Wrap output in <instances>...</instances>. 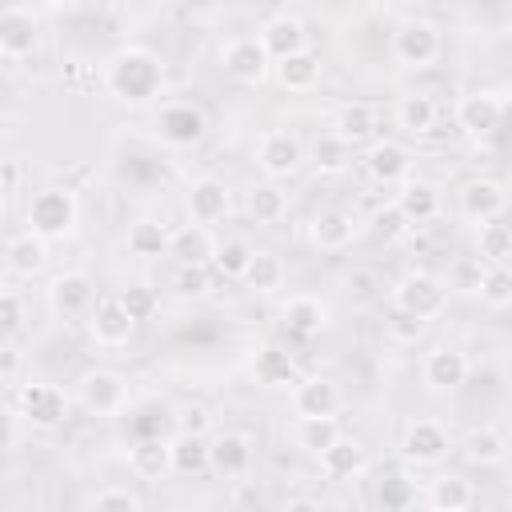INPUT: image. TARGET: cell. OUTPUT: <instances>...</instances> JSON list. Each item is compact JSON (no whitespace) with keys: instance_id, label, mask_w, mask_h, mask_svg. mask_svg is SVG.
<instances>
[{"instance_id":"56","label":"cell","mask_w":512,"mask_h":512,"mask_svg":"<svg viewBox=\"0 0 512 512\" xmlns=\"http://www.w3.org/2000/svg\"><path fill=\"white\" fill-rule=\"evenodd\" d=\"M508 448H512V436H508Z\"/></svg>"},{"instance_id":"44","label":"cell","mask_w":512,"mask_h":512,"mask_svg":"<svg viewBox=\"0 0 512 512\" xmlns=\"http://www.w3.org/2000/svg\"><path fill=\"white\" fill-rule=\"evenodd\" d=\"M476 292L488 308H512V268L508 264H488Z\"/></svg>"},{"instance_id":"6","label":"cell","mask_w":512,"mask_h":512,"mask_svg":"<svg viewBox=\"0 0 512 512\" xmlns=\"http://www.w3.org/2000/svg\"><path fill=\"white\" fill-rule=\"evenodd\" d=\"M208 132V116L200 104H188V100H176V104H164L160 116H156V136L168 144V148H192L200 144Z\"/></svg>"},{"instance_id":"16","label":"cell","mask_w":512,"mask_h":512,"mask_svg":"<svg viewBox=\"0 0 512 512\" xmlns=\"http://www.w3.org/2000/svg\"><path fill=\"white\" fill-rule=\"evenodd\" d=\"M400 452H404V460H412V464H436V460L448 456V428L436 424V420H412V424L404 428Z\"/></svg>"},{"instance_id":"41","label":"cell","mask_w":512,"mask_h":512,"mask_svg":"<svg viewBox=\"0 0 512 512\" xmlns=\"http://www.w3.org/2000/svg\"><path fill=\"white\" fill-rule=\"evenodd\" d=\"M376 504L384 512H404L416 504V484L404 476V472H384L376 480Z\"/></svg>"},{"instance_id":"25","label":"cell","mask_w":512,"mask_h":512,"mask_svg":"<svg viewBox=\"0 0 512 512\" xmlns=\"http://www.w3.org/2000/svg\"><path fill=\"white\" fill-rule=\"evenodd\" d=\"M260 44L268 48V56H272V64H276V60H284V56L308 48V32H304V24H300L296 16L284 12V16H272V20L260 28Z\"/></svg>"},{"instance_id":"37","label":"cell","mask_w":512,"mask_h":512,"mask_svg":"<svg viewBox=\"0 0 512 512\" xmlns=\"http://www.w3.org/2000/svg\"><path fill=\"white\" fill-rule=\"evenodd\" d=\"M464 456H468L472 464H480V468H492V464H500V460L508 456V440H504L496 428L480 424V428H472V432L464 436Z\"/></svg>"},{"instance_id":"17","label":"cell","mask_w":512,"mask_h":512,"mask_svg":"<svg viewBox=\"0 0 512 512\" xmlns=\"http://www.w3.org/2000/svg\"><path fill=\"white\" fill-rule=\"evenodd\" d=\"M228 208H232V192H228L224 180L200 176V180L188 184V220H196V224H216V220L228 216Z\"/></svg>"},{"instance_id":"34","label":"cell","mask_w":512,"mask_h":512,"mask_svg":"<svg viewBox=\"0 0 512 512\" xmlns=\"http://www.w3.org/2000/svg\"><path fill=\"white\" fill-rule=\"evenodd\" d=\"M244 204H248V216H252L256 224H276V220L288 212V196H284V188H280L276 180L252 184Z\"/></svg>"},{"instance_id":"26","label":"cell","mask_w":512,"mask_h":512,"mask_svg":"<svg viewBox=\"0 0 512 512\" xmlns=\"http://www.w3.org/2000/svg\"><path fill=\"white\" fill-rule=\"evenodd\" d=\"M172 472L176 476H200V472H212V456H208V440L200 432H176L172 440Z\"/></svg>"},{"instance_id":"45","label":"cell","mask_w":512,"mask_h":512,"mask_svg":"<svg viewBox=\"0 0 512 512\" xmlns=\"http://www.w3.org/2000/svg\"><path fill=\"white\" fill-rule=\"evenodd\" d=\"M84 504L96 508V512H140L144 508V496L132 492L128 484H108V488H96Z\"/></svg>"},{"instance_id":"10","label":"cell","mask_w":512,"mask_h":512,"mask_svg":"<svg viewBox=\"0 0 512 512\" xmlns=\"http://www.w3.org/2000/svg\"><path fill=\"white\" fill-rule=\"evenodd\" d=\"M468 372H472V364H468V356L456 344H436L424 356V364H420V380L432 392H456V388H464Z\"/></svg>"},{"instance_id":"4","label":"cell","mask_w":512,"mask_h":512,"mask_svg":"<svg viewBox=\"0 0 512 512\" xmlns=\"http://www.w3.org/2000/svg\"><path fill=\"white\" fill-rule=\"evenodd\" d=\"M444 40H440V28L424 16H408L396 24L392 32V56L404 64V68H428L436 56H440Z\"/></svg>"},{"instance_id":"18","label":"cell","mask_w":512,"mask_h":512,"mask_svg":"<svg viewBox=\"0 0 512 512\" xmlns=\"http://www.w3.org/2000/svg\"><path fill=\"white\" fill-rule=\"evenodd\" d=\"M216 248H220V244H216V236L208 232V224H196V220L172 228V236H168V256H172L176 264H212Z\"/></svg>"},{"instance_id":"46","label":"cell","mask_w":512,"mask_h":512,"mask_svg":"<svg viewBox=\"0 0 512 512\" xmlns=\"http://www.w3.org/2000/svg\"><path fill=\"white\" fill-rule=\"evenodd\" d=\"M208 288H212L208 264H176V276H172V292L176 296L200 300V296H208Z\"/></svg>"},{"instance_id":"9","label":"cell","mask_w":512,"mask_h":512,"mask_svg":"<svg viewBox=\"0 0 512 512\" xmlns=\"http://www.w3.org/2000/svg\"><path fill=\"white\" fill-rule=\"evenodd\" d=\"M256 164H260L264 176L280 180V176H292V172L304 164V148H300V140H296L292 132L268 128V132H260V140H256Z\"/></svg>"},{"instance_id":"43","label":"cell","mask_w":512,"mask_h":512,"mask_svg":"<svg viewBox=\"0 0 512 512\" xmlns=\"http://www.w3.org/2000/svg\"><path fill=\"white\" fill-rule=\"evenodd\" d=\"M252 256H256V248H252L248 240H224V244L216 248V256H212V268H216L224 280H244Z\"/></svg>"},{"instance_id":"49","label":"cell","mask_w":512,"mask_h":512,"mask_svg":"<svg viewBox=\"0 0 512 512\" xmlns=\"http://www.w3.org/2000/svg\"><path fill=\"white\" fill-rule=\"evenodd\" d=\"M408 216L396 208V200L392 204H384V208H376V216H372V232L384 240V244H396V240H404L408 236Z\"/></svg>"},{"instance_id":"35","label":"cell","mask_w":512,"mask_h":512,"mask_svg":"<svg viewBox=\"0 0 512 512\" xmlns=\"http://www.w3.org/2000/svg\"><path fill=\"white\" fill-rule=\"evenodd\" d=\"M340 436H344V428H340L336 416H300V424H296V444L304 452H312V456L332 448Z\"/></svg>"},{"instance_id":"48","label":"cell","mask_w":512,"mask_h":512,"mask_svg":"<svg viewBox=\"0 0 512 512\" xmlns=\"http://www.w3.org/2000/svg\"><path fill=\"white\" fill-rule=\"evenodd\" d=\"M116 296H120V304L128 308V316H132L136 324H140V320H152L156 308H160V296H156V288H148V284H128V288H120Z\"/></svg>"},{"instance_id":"47","label":"cell","mask_w":512,"mask_h":512,"mask_svg":"<svg viewBox=\"0 0 512 512\" xmlns=\"http://www.w3.org/2000/svg\"><path fill=\"white\" fill-rule=\"evenodd\" d=\"M172 420V408L168 404H140L132 416H128V432L140 440V436H160L164 432V424Z\"/></svg>"},{"instance_id":"51","label":"cell","mask_w":512,"mask_h":512,"mask_svg":"<svg viewBox=\"0 0 512 512\" xmlns=\"http://www.w3.org/2000/svg\"><path fill=\"white\" fill-rule=\"evenodd\" d=\"M20 324H24V308H20L16 292H4L0 296V328H4V336H16Z\"/></svg>"},{"instance_id":"27","label":"cell","mask_w":512,"mask_h":512,"mask_svg":"<svg viewBox=\"0 0 512 512\" xmlns=\"http://www.w3.org/2000/svg\"><path fill=\"white\" fill-rule=\"evenodd\" d=\"M128 464L136 476L144 480H160L164 472H172V444L164 436H140L128 452Z\"/></svg>"},{"instance_id":"23","label":"cell","mask_w":512,"mask_h":512,"mask_svg":"<svg viewBox=\"0 0 512 512\" xmlns=\"http://www.w3.org/2000/svg\"><path fill=\"white\" fill-rule=\"evenodd\" d=\"M408 148L396 144V140H372L368 152H364V168L376 184H400L408 176Z\"/></svg>"},{"instance_id":"38","label":"cell","mask_w":512,"mask_h":512,"mask_svg":"<svg viewBox=\"0 0 512 512\" xmlns=\"http://www.w3.org/2000/svg\"><path fill=\"white\" fill-rule=\"evenodd\" d=\"M476 256L488 264H504L512 256V224H504V220L476 224Z\"/></svg>"},{"instance_id":"21","label":"cell","mask_w":512,"mask_h":512,"mask_svg":"<svg viewBox=\"0 0 512 512\" xmlns=\"http://www.w3.org/2000/svg\"><path fill=\"white\" fill-rule=\"evenodd\" d=\"M48 296H52V308H56L60 316H80V312H92V304H96V284H92L88 272H64V276L52 280Z\"/></svg>"},{"instance_id":"28","label":"cell","mask_w":512,"mask_h":512,"mask_svg":"<svg viewBox=\"0 0 512 512\" xmlns=\"http://www.w3.org/2000/svg\"><path fill=\"white\" fill-rule=\"evenodd\" d=\"M272 72H276L280 88H288V92H308V88L320 80V56H316V52H308V48H300V52H292V56L276 60V64H272Z\"/></svg>"},{"instance_id":"8","label":"cell","mask_w":512,"mask_h":512,"mask_svg":"<svg viewBox=\"0 0 512 512\" xmlns=\"http://www.w3.org/2000/svg\"><path fill=\"white\" fill-rule=\"evenodd\" d=\"M136 332V320L128 316V308L120 304V296H100L88 312V336L100 348H124Z\"/></svg>"},{"instance_id":"54","label":"cell","mask_w":512,"mask_h":512,"mask_svg":"<svg viewBox=\"0 0 512 512\" xmlns=\"http://www.w3.org/2000/svg\"><path fill=\"white\" fill-rule=\"evenodd\" d=\"M16 180H20L16 160H4V192H16Z\"/></svg>"},{"instance_id":"11","label":"cell","mask_w":512,"mask_h":512,"mask_svg":"<svg viewBox=\"0 0 512 512\" xmlns=\"http://www.w3.org/2000/svg\"><path fill=\"white\" fill-rule=\"evenodd\" d=\"M220 60H224V72L232 80H240V84H260L268 76V68H272V56L260 44V36H236V40H228L224 52H220Z\"/></svg>"},{"instance_id":"20","label":"cell","mask_w":512,"mask_h":512,"mask_svg":"<svg viewBox=\"0 0 512 512\" xmlns=\"http://www.w3.org/2000/svg\"><path fill=\"white\" fill-rule=\"evenodd\" d=\"M308 240H312V248H320V252H344V248L356 240V220H352L344 208H324V212L312 216Z\"/></svg>"},{"instance_id":"24","label":"cell","mask_w":512,"mask_h":512,"mask_svg":"<svg viewBox=\"0 0 512 512\" xmlns=\"http://www.w3.org/2000/svg\"><path fill=\"white\" fill-rule=\"evenodd\" d=\"M36 48V20L28 8H8L0 16V52L8 60H24Z\"/></svg>"},{"instance_id":"42","label":"cell","mask_w":512,"mask_h":512,"mask_svg":"<svg viewBox=\"0 0 512 512\" xmlns=\"http://www.w3.org/2000/svg\"><path fill=\"white\" fill-rule=\"evenodd\" d=\"M348 140L344 136H336V132H324V136H316V144H312V164H316V172H324V176H336V172H344L348 168Z\"/></svg>"},{"instance_id":"13","label":"cell","mask_w":512,"mask_h":512,"mask_svg":"<svg viewBox=\"0 0 512 512\" xmlns=\"http://www.w3.org/2000/svg\"><path fill=\"white\" fill-rule=\"evenodd\" d=\"M208 456H212V472L216 476H224V480H240V476H248V468H252V436H244V432H216L212 440H208Z\"/></svg>"},{"instance_id":"55","label":"cell","mask_w":512,"mask_h":512,"mask_svg":"<svg viewBox=\"0 0 512 512\" xmlns=\"http://www.w3.org/2000/svg\"><path fill=\"white\" fill-rule=\"evenodd\" d=\"M24 4H32V8H44V4H56V0H24Z\"/></svg>"},{"instance_id":"2","label":"cell","mask_w":512,"mask_h":512,"mask_svg":"<svg viewBox=\"0 0 512 512\" xmlns=\"http://www.w3.org/2000/svg\"><path fill=\"white\" fill-rule=\"evenodd\" d=\"M28 228L44 240H64L76 232V220H80V204L72 196V188H40L32 192L28 200V212H24Z\"/></svg>"},{"instance_id":"19","label":"cell","mask_w":512,"mask_h":512,"mask_svg":"<svg viewBox=\"0 0 512 512\" xmlns=\"http://www.w3.org/2000/svg\"><path fill=\"white\" fill-rule=\"evenodd\" d=\"M340 404H344L340 384H336V380H328V376H308V380H300V384H296V392H292L296 420H300V416H336V412H340Z\"/></svg>"},{"instance_id":"32","label":"cell","mask_w":512,"mask_h":512,"mask_svg":"<svg viewBox=\"0 0 512 512\" xmlns=\"http://www.w3.org/2000/svg\"><path fill=\"white\" fill-rule=\"evenodd\" d=\"M432 124H436V100H432L428 92H408V96H400V104H396V128H400V132L424 136V132H432Z\"/></svg>"},{"instance_id":"50","label":"cell","mask_w":512,"mask_h":512,"mask_svg":"<svg viewBox=\"0 0 512 512\" xmlns=\"http://www.w3.org/2000/svg\"><path fill=\"white\" fill-rule=\"evenodd\" d=\"M424 328H428V320H420V316H412V312H404V308L392 304V312H388V336H392V340L416 344V340L424 336Z\"/></svg>"},{"instance_id":"3","label":"cell","mask_w":512,"mask_h":512,"mask_svg":"<svg viewBox=\"0 0 512 512\" xmlns=\"http://www.w3.org/2000/svg\"><path fill=\"white\" fill-rule=\"evenodd\" d=\"M392 304L404 308V312H412V316H420V320H436L448 308V288H444L440 276H432L424 268H412V272H404L396 280Z\"/></svg>"},{"instance_id":"39","label":"cell","mask_w":512,"mask_h":512,"mask_svg":"<svg viewBox=\"0 0 512 512\" xmlns=\"http://www.w3.org/2000/svg\"><path fill=\"white\" fill-rule=\"evenodd\" d=\"M376 132V112L364 104V100H352L336 112V136H344L348 144H360Z\"/></svg>"},{"instance_id":"12","label":"cell","mask_w":512,"mask_h":512,"mask_svg":"<svg viewBox=\"0 0 512 512\" xmlns=\"http://www.w3.org/2000/svg\"><path fill=\"white\" fill-rule=\"evenodd\" d=\"M504 124V104L492 92H472L456 100V128L468 132L472 140H488L496 136Z\"/></svg>"},{"instance_id":"40","label":"cell","mask_w":512,"mask_h":512,"mask_svg":"<svg viewBox=\"0 0 512 512\" xmlns=\"http://www.w3.org/2000/svg\"><path fill=\"white\" fill-rule=\"evenodd\" d=\"M168 228L160 224V220H136L132 228H128V252L132 256H168Z\"/></svg>"},{"instance_id":"36","label":"cell","mask_w":512,"mask_h":512,"mask_svg":"<svg viewBox=\"0 0 512 512\" xmlns=\"http://www.w3.org/2000/svg\"><path fill=\"white\" fill-rule=\"evenodd\" d=\"M244 284H248L252 292H260V296H272V292H280V288H284V260H280L276 252L260 248V252L252 256L248 272H244Z\"/></svg>"},{"instance_id":"7","label":"cell","mask_w":512,"mask_h":512,"mask_svg":"<svg viewBox=\"0 0 512 512\" xmlns=\"http://www.w3.org/2000/svg\"><path fill=\"white\" fill-rule=\"evenodd\" d=\"M16 412H20V420L32 424V428H56V424L68 416V396H64V388H56V384L32 380V384H24V388L16 392Z\"/></svg>"},{"instance_id":"5","label":"cell","mask_w":512,"mask_h":512,"mask_svg":"<svg viewBox=\"0 0 512 512\" xmlns=\"http://www.w3.org/2000/svg\"><path fill=\"white\" fill-rule=\"evenodd\" d=\"M76 400H80V408L92 412V416H116V412H124V404H128V384H124V376L112 372V368H88V372L76 380Z\"/></svg>"},{"instance_id":"33","label":"cell","mask_w":512,"mask_h":512,"mask_svg":"<svg viewBox=\"0 0 512 512\" xmlns=\"http://www.w3.org/2000/svg\"><path fill=\"white\" fill-rule=\"evenodd\" d=\"M320 472L328 476V480H344V476H356L360 468H364V448L352 440V436H340L332 448H324L320 456Z\"/></svg>"},{"instance_id":"22","label":"cell","mask_w":512,"mask_h":512,"mask_svg":"<svg viewBox=\"0 0 512 512\" xmlns=\"http://www.w3.org/2000/svg\"><path fill=\"white\" fill-rule=\"evenodd\" d=\"M280 316H284V328L292 336H300V340H308V336H316V332L328 328V304L320 296H308V292L288 296L284 308H280Z\"/></svg>"},{"instance_id":"53","label":"cell","mask_w":512,"mask_h":512,"mask_svg":"<svg viewBox=\"0 0 512 512\" xmlns=\"http://www.w3.org/2000/svg\"><path fill=\"white\" fill-rule=\"evenodd\" d=\"M16 348H4V368H0V376H4V384H12V376H16Z\"/></svg>"},{"instance_id":"30","label":"cell","mask_w":512,"mask_h":512,"mask_svg":"<svg viewBox=\"0 0 512 512\" xmlns=\"http://www.w3.org/2000/svg\"><path fill=\"white\" fill-rule=\"evenodd\" d=\"M252 376H256V384H264V388H288V384H296V364H292V356H288L284 348L268 344V348L256 352Z\"/></svg>"},{"instance_id":"29","label":"cell","mask_w":512,"mask_h":512,"mask_svg":"<svg viewBox=\"0 0 512 512\" xmlns=\"http://www.w3.org/2000/svg\"><path fill=\"white\" fill-rule=\"evenodd\" d=\"M48 240L44 236H36L32 228L28 232H16L12 240H8V248H4V256H8V268L16 272V276H36L40 268H44V256H48V248H44Z\"/></svg>"},{"instance_id":"1","label":"cell","mask_w":512,"mask_h":512,"mask_svg":"<svg viewBox=\"0 0 512 512\" xmlns=\"http://www.w3.org/2000/svg\"><path fill=\"white\" fill-rule=\"evenodd\" d=\"M104 84L116 100L124 104H148L152 96H160L164 88V64L148 52V48H120L108 60Z\"/></svg>"},{"instance_id":"15","label":"cell","mask_w":512,"mask_h":512,"mask_svg":"<svg viewBox=\"0 0 512 512\" xmlns=\"http://www.w3.org/2000/svg\"><path fill=\"white\" fill-rule=\"evenodd\" d=\"M508 208V192L496 184V180H468L460 188V216L468 224H488V220H500Z\"/></svg>"},{"instance_id":"52","label":"cell","mask_w":512,"mask_h":512,"mask_svg":"<svg viewBox=\"0 0 512 512\" xmlns=\"http://www.w3.org/2000/svg\"><path fill=\"white\" fill-rule=\"evenodd\" d=\"M180 428L184 432H208L212 428V412L204 408V404H188V408H180Z\"/></svg>"},{"instance_id":"31","label":"cell","mask_w":512,"mask_h":512,"mask_svg":"<svg viewBox=\"0 0 512 512\" xmlns=\"http://www.w3.org/2000/svg\"><path fill=\"white\" fill-rule=\"evenodd\" d=\"M428 500H432V508H440V512H464V508L476 504V488H472V480H464L460 472H444V476L432 480Z\"/></svg>"},{"instance_id":"14","label":"cell","mask_w":512,"mask_h":512,"mask_svg":"<svg viewBox=\"0 0 512 512\" xmlns=\"http://www.w3.org/2000/svg\"><path fill=\"white\" fill-rule=\"evenodd\" d=\"M440 204H444V196H440V188H436L432 180H424V176H404V180H400L396 208L408 216L412 228L432 224V220L440 216Z\"/></svg>"}]
</instances>
